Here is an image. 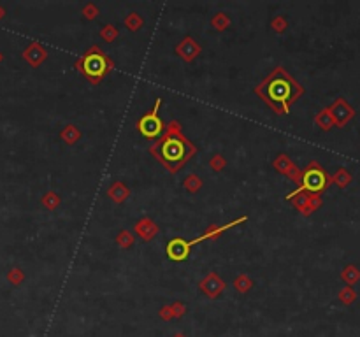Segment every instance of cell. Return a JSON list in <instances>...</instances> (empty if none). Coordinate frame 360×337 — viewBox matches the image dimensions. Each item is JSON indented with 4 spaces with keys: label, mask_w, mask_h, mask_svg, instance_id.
<instances>
[{
    "label": "cell",
    "mask_w": 360,
    "mask_h": 337,
    "mask_svg": "<svg viewBox=\"0 0 360 337\" xmlns=\"http://www.w3.org/2000/svg\"><path fill=\"white\" fill-rule=\"evenodd\" d=\"M255 92L262 100L271 106L272 111H276L278 114H286L290 104H293L302 93V88L283 69L278 67L267 79H264L257 86Z\"/></svg>",
    "instance_id": "1"
},
{
    "label": "cell",
    "mask_w": 360,
    "mask_h": 337,
    "mask_svg": "<svg viewBox=\"0 0 360 337\" xmlns=\"http://www.w3.org/2000/svg\"><path fill=\"white\" fill-rule=\"evenodd\" d=\"M151 153L171 172H176L195 153V146L179 132H169L151 148Z\"/></svg>",
    "instance_id": "2"
},
{
    "label": "cell",
    "mask_w": 360,
    "mask_h": 337,
    "mask_svg": "<svg viewBox=\"0 0 360 337\" xmlns=\"http://www.w3.org/2000/svg\"><path fill=\"white\" fill-rule=\"evenodd\" d=\"M77 69H79V72H83L93 85H97L102 77L109 72L111 61L108 60V56H105L99 48L93 46L81 56V60L77 61Z\"/></svg>",
    "instance_id": "3"
},
{
    "label": "cell",
    "mask_w": 360,
    "mask_h": 337,
    "mask_svg": "<svg viewBox=\"0 0 360 337\" xmlns=\"http://www.w3.org/2000/svg\"><path fill=\"white\" fill-rule=\"evenodd\" d=\"M327 183H329V178L327 174L322 171V167H318L316 163H311V165L306 168V172L302 174L301 179V188L297 192L290 193L286 199H292L295 197L299 192H309V193H320L325 190Z\"/></svg>",
    "instance_id": "4"
},
{
    "label": "cell",
    "mask_w": 360,
    "mask_h": 337,
    "mask_svg": "<svg viewBox=\"0 0 360 337\" xmlns=\"http://www.w3.org/2000/svg\"><path fill=\"white\" fill-rule=\"evenodd\" d=\"M158 108H160V98L155 102V108L150 113H146L137 123L139 132L144 135L146 139H157L163 132V123L160 120V116H158Z\"/></svg>",
    "instance_id": "5"
},
{
    "label": "cell",
    "mask_w": 360,
    "mask_h": 337,
    "mask_svg": "<svg viewBox=\"0 0 360 337\" xmlns=\"http://www.w3.org/2000/svg\"><path fill=\"white\" fill-rule=\"evenodd\" d=\"M190 248H192L190 242H186L185 239H181V237H174V239H171L167 242L165 251L171 260L183 262V260H186L188 255H190Z\"/></svg>",
    "instance_id": "6"
},
{
    "label": "cell",
    "mask_w": 360,
    "mask_h": 337,
    "mask_svg": "<svg viewBox=\"0 0 360 337\" xmlns=\"http://www.w3.org/2000/svg\"><path fill=\"white\" fill-rule=\"evenodd\" d=\"M223 288H225V283L218 276H216V274H209V276L200 283V290H202L204 293H206L207 297H211V299L218 297L220 291H222Z\"/></svg>",
    "instance_id": "7"
},
{
    "label": "cell",
    "mask_w": 360,
    "mask_h": 337,
    "mask_svg": "<svg viewBox=\"0 0 360 337\" xmlns=\"http://www.w3.org/2000/svg\"><path fill=\"white\" fill-rule=\"evenodd\" d=\"M199 51H200V48L197 46V43H195L194 39H185L181 43V46H178V53L183 56L186 61H190L192 58H195V56L199 55Z\"/></svg>",
    "instance_id": "8"
},
{
    "label": "cell",
    "mask_w": 360,
    "mask_h": 337,
    "mask_svg": "<svg viewBox=\"0 0 360 337\" xmlns=\"http://www.w3.org/2000/svg\"><path fill=\"white\" fill-rule=\"evenodd\" d=\"M23 56H25V60L30 61L32 65H39L40 61H43L44 58H46V51H44L43 48L39 46V44H32L30 48L27 49L25 53H23Z\"/></svg>",
    "instance_id": "9"
},
{
    "label": "cell",
    "mask_w": 360,
    "mask_h": 337,
    "mask_svg": "<svg viewBox=\"0 0 360 337\" xmlns=\"http://www.w3.org/2000/svg\"><path fill=\"white\" fill-rule=\"evenodd\" d=\"M109 197H113L116 202H121V200H125L126 197H129V190L123 186L121 183H114L111 188H109Z\"/></svg>",
    "instance_id": "10"
},
{
    "label": "cell",
    "mask_w": 360,
    "mask_h": 337,
    "mask_svg": "<svg viewBox=\"0 0 360 337\" xmlns=\"http://www.w3.org/2000/svg\"><path fill=\"white\" fill-rule=\"evenodd\" d=\"M274 167L278 168V171L280 172H283V174H288V176H293L295 174V165H293V163H290L288 162V158L285 157H280L276 160V162H274Z\"/></svg>",
    "instance_id": "11"
},
{
    "label": "cell",
    "mask_w": 360,
    "mask_h": 337,
    "mask_svg": "<svg viewBox=\"0 0 360 337\" xmlns=\"http://www.w3.org/2000/svg\"><path fill=\"white\" fill-rule=\"evenodd\" d=\"M63 139H65V142H69V144H72V142H76V139L79 137V132L74 129L72 125H69L67 129L63 130Z\"/></svg>",
    "instance_id": "12"
},
{
    "label": "cell",
    "mask_w": 360,
    "mask_h": 337,
    "mask_svg": "<svg viewBox=\"0 0 360 337\" xmlns=\"http://www.w3.org/2000/svg\"><path fill=\"white\" fill-rule=\"evenodd\" d=\"M316 123L322 127V129H329V127L332 125V120H330L329 111H322V114H318L316 116Z\"/></svg>",
    "instance_id": "13"
},
{
    "label": "cell",
    "mask_w": 360,
    "mask_h": 337,
    "mask_svg": "<svg viewBox=\"0 0 360 337\" xmlns=\"http://www.w3.org/2000/svg\"><path fill=\"white\" fill-rule=\"evenodd\" d=\"M7 279H9L13 285H19V283L23 281V272L18 269V267H14V269L9 270V274H7Z\"/></svg>",
    "instance_id": "14"
},
{
    "label": "cell",
    "mask_w": 360,
    "mask_h": 337,
    "mask_svg": "<svg viewBox=\"0 0 360 337\" xmlns=\"http://www.w3.org/2000/svg\"><path fill=\"white\" fill-rule=\"evenodd\" d=\"M234 286H236V288L239 290V291H246L249 286H251V281H249L248 276H239V278H237L236 281H234Z\"/></svg>",
    "instance_id": "15"
},
{
    "label": "cell",
    "mask_w": 360,
    "mask_h": 337,
    "mask_svg": "<svg viewBox=\"0 0 360 337\" xmlns=\"http://www.w3.org/2000/svg\"><path fill=\"white\" fill-rule=\"evenodd\" d=\"M141 23H142V22H141V18H137V14H132L129 19H126V25L130 27V30H136V28H137Z\"/></svg>",
    "instance_id": "16"
},
{
    "label": "cell",
    "mask_w": 360,
    "mask_h": 337,
    "mask_svg": "<svg viewBox=\"0 0 360 337\" xmlns=\"http://www.w3.org/2000/svg\"><path fill=\"white\" fill-rule=\"evenodd\" d=\"M102 35H104V39H114L116 37V32H114V27H105V30L102 32Z\"/></svg>",
    "instance_id": "17"
},
{
    "label": "cell",
    "mask_w": 360,
    "mask_h": 337,
    "mask_svg": "<svg viewBox=\"0 0 360 337\" xmlns=\"http://www.w3.org/2000/svg\"><path fill=\"white\" fill-rule=\"evenodd\" d=\"M211 165L215 167V171H220V168L225 165V162H223L222 157H215V158H213V162H211Z\"/></svg>",
    "instance_id": "18"
},
{
    "label": "cell",
    "mask_w": 360,
    "mask_h": 337,
    "mask_svg": "<svg viewBox=\"0 0 360 337\" xmlns=\"http://www.w3.org/2000/svg\"><path fill=\"white\" fill-rule=\"evenodd\" d=\"M118 241H120V244H123V246H129L130 242H132V239H130V236L126 232L123 234H120V237H118Z\"/></svg>",
    "instance_id": "19"
},
{
    "label": "cell",
    "mask_w": 360,
    "mask_h": 337,
    "mask_svg": "<svg viewBox=\"0 0 360 337\" xmlns=\"http://www.w3.org/2000/svg\"><path fill=\"white\" fill-rule=\"evenodd\" d=\"M215 25H222V27H225V25H228V19L225 18V16H222V14H218L215 18V22H213Z\"/></svg>",
    "instance_id": "20"
},
{
    "label": "cell",
    "mask_w": 360,
    "mask_h": 337,
    "mask_svg": "<svg viewBox=\"0 0 360 337\" xmlns=\"http://www.w3.org/2000/svg\"><path fill=\"white\" fill-rule=\"evenodd\" d=\"M274 27H276V30H278V27H283V19H276V22H274Z\"/></svg>",
    "instance_id": "21"
},
{
    "label": "cell",
    "mask_w": 360,
    "mask_h": 337,
    "mask_svg": "<svg viewBox=\"0 0 360 337\" xmlns=\"http://www.w3.org/2000/svg\"><path fill=\"white\" fill-rule=\"evenodd\" d=\"M4 14H6V11H4V7H2V6H0V19H2V18H4Z\"/></svg>",
    "instance_id": "22"
},
{
    "label": "cell",
    "mask_w": 360,
    "mask_h": 337,
    "mask_svg": "<svg viewBox=\"0 0 360 337\" xmlns=\"http://www.w3.org/2000/svg\"><path fill=\"white\" fill-rule=\"evenodd\" d=\"M0 61H2V53H0Z\"/></svg>",
    "instance_id": "23"
}]
</instances>
